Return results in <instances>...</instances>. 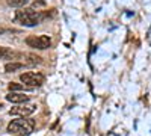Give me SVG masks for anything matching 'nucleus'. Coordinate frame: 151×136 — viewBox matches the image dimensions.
<instances>
[{
  "instance_id": "nucleus-1",
  "label": "nucleus",
  "mask_w": 151,
  "mask_h": 136,
  "mask_svg": "<svg viewBox=\"0 0 151 136\" xmlns=\"http://www.w3.org/2000/svg\"><path fill=\"white\" fill-rule=\"evenodd\" d=\"M44 18H45L44 12L35 11V9H23V11H17V14H15V20L20 24L27 26V27H32V26L40 24Z\"/></svg>"
},
{
  "instance_id": "nucleus-2",
  "label": "nucleus",
  "mask_w": 151,
  "mask_h": 136,
  "mask_svg": "<svg viewBox=\"0 0 151 136\" xmlns=\"http://www.w3.org/2000/svg\"><path fill=\"white\" fill-rule=\"evenodd\" d=\"M8 132L12 135H17V136H27L33 132L35 129V122L32 119L27 118H20V119H12L9 124H8Z\"/></svg>"
},
{
  "instance_id": "nucleus-3",
  "label": "nucleus",
  "mask_w": 151,
  "mask_h": 136,
  "mask_svg": "<svg viewBox=\"0 0 151 136\" xmlns=\"http://www.w3.org/2000/svg\"><path fill=\"white\" fill-rule=\"evenodd\" d=\"M20 80L23 82V85H26L27 88H36V86H41L45 80L44 74L41 73H36V71H27V73H23L20 76Z\"/></svg>"
},
{
  "instance_id": "nucleus-4",
  "label": "nucleus",
  "mask_w": 151,
  "mask_h": 136,
  "mask_svg": "<svg viewBox=\"0 0 151 136\" xmlns=\"http://www.w3.org/2000/svg\"><path fill=\"white\" fill-rule=\"evenodd\" d=\"M26 44L32 48H36V50H45L52 45V40L47 35H32L26 38Z\"/></svg>"
},
{
  "instance_id": "nucleus-5",
  "label": "nucleus",
  "mask_w": 151,
  "mask_h": 136,
  "mask_svg": "<svg viewBox=\"0 0 151 136\" xmlns=\"http://www.w3.org/2000/svg\"><path fill=\"white\" fill-rule=\"evenodd\" d=\"M35 110H36V106L35 104H21V106H17V107H12L9 110V115H15V117L26 118V117L32 115Z\"/></svg>"
},
{
  "instance_id": "nucleus-6",
  "label": "nucleus",
  "mask_w": 151,
  "mask_h": 136,
  "mask_svg": "<svg viewBox=\"0 0 151 136\" xmlns=\"http://www.w3.org/2000/svg\"><path fill=\"white\" fill-rule=\"evenodd\" d=\"M6 100L11 101V103H15V104H24L30 100L29 95H24L21 92H9L6 95Z\"/></svg>"
},
{
  "instance_id": "nucleus-7",
  "label": "nucleus",
  "mask_w": 151,
  "mask_h": 136,
  "mask_svg": "<svg viewBox=\"0 0 151 136\" xmlns=\"http://www.w3.org/2000/svg\"><path fill=\"white\" fill-rule=\"evenodd\" d=\"M20 56H23V55L18 53V52L11 50V48H8V47L0 45V59H17Z\"/></svg>"
},
{
  "instance_id": "nucleus-8",
  "label": "nucleus",
  "mask_w": 151,
  "mask_h": 136,
  "mask_svg": "<svg viewBox=\"0 0 151 136\" xmlns=\"http://www.w3.org/2000/svg\"><path fill=\"white\" fill-rule=\"evenodd\" d=\"M21 68H24V64L23 62H8L5 65V71L6 73H14V71L21 70Z\"/></svg>"
},
{
  "instance_id": "nucleus-9",
  "label": "nucleus",
  "mask_w": 151,
  "mask_h": 136,
  "mask_svg": "<svg viewBox=\"0 0 151 136\" xmlns=\"http://www.w3.org/2000/svg\"><path fill=\"white\" fill-rule=\"evenodd\" d=\"M30 0H6V3L11 6V8H23L26 6Z\"/></svg>"
},
{
  "instance_id": "nucleus-10",
  "label": "nucleus",
  "mask_w": 151,
  "mask_h": 136,
  "mask_svg": "<svg viewBox=\"0 0 151 136\" xmlns=\"http://www.w3.org/2000/svg\"><path fill=\"white\" fill-rule=\"evenodd\" d=\"M26 64L27 65H36V64H42V59L36 55H26Z\"/></svg>"
},
{
  "instance_id": "nucleus-11",
  "label": "nucleus",
  "mask_w": 151,
  "mask_h": 136,
  "mask_svg": "<svg viewBox=\"0 0 151 136\" xmlns=\"http://www.w3.org/2000/svg\"><path fill=\"white\" fill-rule=\"evenodd\" d=\"M32 88H27L26 85H18V83H9V91L11 92H14V91H29Z\"/></svg>"
},
{
  "instance_id": "nucleus-12",
  "label": "nucleus",
  "mask_w": 151,
  "mask_h": 136,
  "mask_svg": "<svg viewBox=\"0 0 151 136\" xmlns=\"http://www.w3.org/2000/svg\"><path fill=\"white\" fill-rule=\"evenodd\" d=\"M2 107H3V106H2V103H0V109H2Z\"/></svg>"
},
{
  "instance_id": "nucleus-13",
  "label": "nucleus",
  "mask_w": 151,
  "mask_h": 136,
  "mask_svg": "<svg viewBox=\"0 0 151 136\" xmlns=\"http://www.w3.org/2000/svg\"><path fill=\"white\" fill-rule=\"evenodd\" d=\"M0 127H2V121H0Z\"/></svg>"
}]
</instances>
